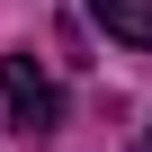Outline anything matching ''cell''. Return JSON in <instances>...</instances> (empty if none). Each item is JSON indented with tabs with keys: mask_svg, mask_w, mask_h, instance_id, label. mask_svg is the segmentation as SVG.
<instances>
[{
	"mask_svg": "<svg viewBox=\"0 0 152 152\" xmlns=\"http://www.w3.org/2000/svg\"><path fill=\"white\" fill-rule=\"evenodd\" d=\"M0 107L18 134H54L63 125V90L36 72V54H0Z\"/></svg>",
	"mask_w": 152,
	"mask_h": 152,
	"instance_id": "obj_1",
	"label": "cell"
},
{
	"mask_svg": "<svg viewBox=\"0 0 152 152\" xmlns=\"http://www.w3.org/2000/svg\"><path fill=\"white\" fill-rule=\"evenodd\" d=\"M90 18L116 36V45H134V54H152V0H90Z\"/></svg>",
	"mask_w": 152,
	"mask_h": 152,
	"instance_id": "obj_2",
	"label": "cell"
}]
</instances>
